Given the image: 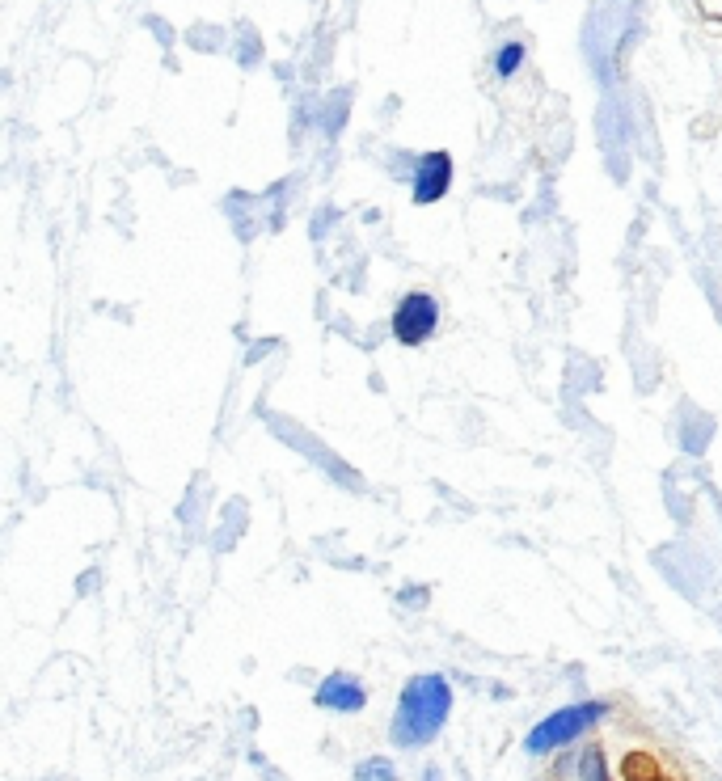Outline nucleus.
Here are the masks:
<instances>
[{"label":"nucleus","instance_id":"0eeeda50","mask_svg":"<svg viewBox=\"0 0 722 781\" xmlns=\"http://www.w3.org/2000/svg\"><path fill=\"white\" fill-rule=\"evenodd\" d=\"M355 781H397V773L385 756H368L355 765Z\"/></svg>","mask_w":722,"mask_h":781},{"label":"nucleus","instance_id":"f257e3e1","mask_svg":"<svg viewBox=\"0 0 722 781\" xmlns=\"http://www.w3.org/2000/svg\"><path fill=\"white\" fill-rule=\"evenodd\" d=\"M448 710H452V684L444 676L427 672V676L406 680L402 697H397V714H393V744L397 748L431 744L448 722Z\"/></svg>","mask_w":722,"mask_h":781},{"label":"nucleus","instance_id":"39448f33","mask_svg":"<svg viewBox=\"0 0 722 781\" xmlns=\"http://www.w3.org/2000/svg\"><path fill=\"white\" fill-rule=\"evenodd\" d=\"M317 706L321 710H342V714H355V710H364V701H368V693H364V684H359L355 676H347V672H334V676H326L317 684Z\"/></svg>","mask_w":722,"mask_h":781},{"label":"nucleus","instance_id":"7ed1b4c3","mask_svg":"<svg viewBox=\"0 0 722 781\" xmlns=\"http://www.w3.org/2000/svg\"><path fill=\"white\" fill-rule=\"evenodd\" d=\"M435 326H440V304L427 292H410L393 313V338L406 342V347H423Z\"/></svg>","mask_w":722,"mask_h":781},{"label":"nucleus","instance_id":"f03ea898","mask_svg":"<svg viewBox=\"0 0 722 781\" xmlns=\"http://www.w3.org/2000/svg\"><path fill=\"white\" fill-rule=\"evenodd\" d=\"M604 718H608V706H604V701H579V706H562V710H554L549 718H541L537 727L528 731L524 748H528V756L554 752V748H562V744H575L579 735H587L592 727H600Z\"/></svg>","mask_w":722,"mask_h":781},{"label":"nucleus","instance_id":"20e7f679","mask_svg":"<svg viewBox=\"0 0 722 781\" xmlns=\"http://www.w3.org/2000/svg\"><path fill=\"white\" fill-rule=\"evenodd\" d=\"M452 186V157L448 152H423L418 157V169H414V203L427 207V203H440Z\"/></svg>","mask_w":722,"mask_h":781},{"label":"nucleus","instance_id":"6e6552de","mask_svg":"<svg viewBox=\"0 0 722 781\" xmlns=\"http://www.w3.org/2000/svg\"><path fill=\"white\" fill-rule=\"evenodd\" d=\"M579 781H613V777H608V765H604L600 748H587L579 756Z\"/></svg>","mask_w":722,"mask_h":781},{"label":"nucleus","instance_id":"1a4fd4ad","mask_svg":"<svg viewBox=\"0 0 722 781\" xmlns=\"http://www.w3.org/2000/svg\"><path fill=\"white\" fill-rule=\"evenodd\" d=\"M520 64H524V43H507V47H499V55H494V72H499L503 81L516 76Z\"/></svg>","mask_w":722,"mask_h":781},{"label":"nucleus","instance_id":"423d86ee","mask_svg":"<svg viewBox=\"0 0 722 781\" xmlns=\"http://www.w3.org/2000/svg\"><path fill=\"white\" fill-rule=\"evenodd\" d=\"M621 773H625V781H672L668 773H663L659 760L646 756V752H630V756H625Z\"/></svg>","mask_w":722,"mask_h":781}]
</instances>
